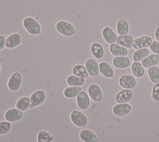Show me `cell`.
Returning a JSON list of instances; mask_svg holds the SVG:
<instances>
[{"instance_id":"obj_1","label":"cell","mask_w":159,"mask_h":142,"mask_svg":"<svg viewBox=\"0 0 159 142\" xmlns=\"http://www.w3.org/2000/svg\"><path fill=\"white\" fill-rule=\"evenodd\" d=\"M22 25L25 31L31 35H39L41 32L40 24L32 17L24 18L22 21Z\"/></svg>"},{"instance_id":"obj_2","label":"cell","mask_w":159,"mask_h":142,"mask_svg":"<svg viewBox=\"0 0 159 142\" xmlns=\"http://www.w3.org/2000/svg\"><path fill=\"white\" fill-rule=\"evenodd\" d=\"M56 29L60 34L70 37L72 36L75 33V29L74 26L70 22L65 21H59L56 23Z\"/></svg>"},{"instance_id":"obj_3","label":"cell","mask_w":159,"mask_h":142,"mask_svg":"<svg viewBox=\"0 0 159 142\" xmlns=\"http://www.w3.org/2000/svg\"><path fill=\"white\" fill-rule=\"evenodd\" d=\"M70 118L72 123L79 127H83L88 123L87 116L80 111L73 110L71 113Z\"/></svg>"},{"instance_id":"obj_4","label":"cell","mask_w":159,"mask_h":142,"mask_svg":"<svg viewBox=\"0 0 159 142\" xmlns=\"http://www.w3.org/2000/svg\"><path fill=\"white\" fill-rule=\"evenodd\" d=\"M22 83V75L19 72H14L13 73L8 82H7V87L11 91H16L17 90Z\"/></svg>"},{"instance_id":"obj_5","label":"cell","mask_w":159,"mask_h":142,"mask_svg":"<svg viewBox=\"0 0 159 142\" xmlns=\"http://www.w3.org/2000/svg\"><path fill=\"white\" fill-rule=\"evenodd\" d=\"M152 42V38L149 36H140L134 39L133 47L137 50L146 48L147 47L150 46Z\"/></svg>"},{"instance_id":"obj_6","label":"cell","mask_w":159,"mask_h":142,"mask_svg":"<svg viewBox=\"0 0 159 142\" xmlns=\"http://www.w3.org/2000/svg\"><path fill=\"white\" fill-rule=\"evenodd\" d=\"M88 93L91 99L96 102H99L102 98V93L101 88L96 83L90 84L88 88Z\"/></svg>"},{"instance_id":"obj_7","label":"cell","mask_w":159,"mask_h":142,"mask_svg":"<svg viewBox=\"0 0 159 142\" xmlns=\"http://www.w3.org/2000/svg\"><path fill=\"white\" fill-rule=\"evenodd\" d=\"M119 85L124 88L132 89L136 85V80L131 75H124L119 80Z\"/></svg>"},{"instance_id":"obj_8","label":"cell","mask_w":159,"mask_h":142,"mask_svg":"<svg viewBox=\"0 0 159 142\" xmlns=\"http://www.w3.org/2000/svg\"><path fill=\"white\" fill-rule=\"evenodd\" d=\"M22 37L19 33H12L6 39V47L9 49H13L20 44Z\"/></svg>"},{"instance_id":"obj_9","label":"cell","mask_w":159,"mask_h":142,"mask_svg":"<svg viewBox=\"0 0 159 142\" xmlns=\"http://www.w3.org/2000/svg\"><path fill=\"white\" fill-rule=\"evenodd\" d=\"M132 109L130 105L128 103H118L113 108V113L117 116H122L129 113Z\"/></svg>"},{"instance_id":"obj_10","label":"cell","mask_w":159,"mask_h":142,"mask_svg":"<svg viewBox=\"0 0 159 142\" xmlns=\"http://www.w3.org/2000/svg\"><path fill=\"white\" fill-rule=\"evenodd\" d=\"M102 36L104 40L108 44H114L117 42V34L109 26H106L103 28L102 31Z\"/></svg>"},{"instance_id":"obj_11","label":"cell","mask_w":159,"mask_h":142,"mask_svg":"<svg viewBox=\"0 0 159 142\" xmlns=\"http://www.w3.org/2000/svg\"><path fill=\"white\" fill-rule=\"evenodd\" d=\"M23 112L17 108H11L6 111L4 114L5 119L9 122L18 121L22 118Z\"/></svg>"},{"instance_id":"obj_12","label":"cell","mask_w":159,"mask_h":142,"mask_svg":"<svg viewBox=\"0 0 159 142\" xmlns=\"http://www.w3.org/2000/svg\"><path fill=\"white\" fill-rule=\"evenodd\" d=\"M85 67L89 75L92 77H96L99 73V64L93 59H88L85 62Z\"/></svg>"},{"instance_id":"obj_13","label":"cell","mask_w":159,"mask_h":142,"mask_svg":"<svg viewBox=\"0 0 159 142\" xmlns=\"http://www.w3.org/2000/svg\"><path fill=\"white\" fill-rule=\"evenodd\" d=\"M76 102L78 107L81 110H86L88 108L89 105V98L88 94L84 92L81 91L76 97Z\"/></svg>"},{"instance_id":"obj_14","label":"cell","mask_w":159,"mask_h":142,"mask_svg":"<svg viewBox=\"0 0 159 142\" xmlns=\"http://www.w3.org/2000/svg\"><path fill=\"white\" fill-rule=\"evenodd\" d=\"M30 98L33 106H39L45 101V93L42 90H37L32 94Z\"/></svg>"},{"instance_id":"obj_15","label":"cell","mask_w":159,"mask_h":142,"mask_svg":"<svg viewBox=\"0 0 159 142\" xmlns=\"http://www.w3.org/2000/svg\"><path fill=\"white\" fill-rule=\"evenodd\" d=\"M112 64L118 69H125L130 65V61L126 56H116L112 60Z\"/></svg>"},{"instance_id":"obj_16","label":"cell","mask_w":159,"mask_h":142,"mask_svg":"<svg viewBox=\"0 0 159 142\" xmlns=\"http://www.w3.org/2000/svg\"><path fill=\"white\" fill-rule=\"evenodd\" d=\"M132 96V92L130 89H124L116 95V100L119 103H125L130 100Z\"/></svg>"},{"instance_id":"obj_17","label":"cell","mask_w":159,"mask_h":142,"mask_svg":"<svg viewBox=\"0 0 159 142\" xmlns=\"http://www.w3.org/2000/svg\"><path fill=\"white\" fill-rule=\"evenodd\" d=\"M99 72L106 78H111L114 76V72L112 67L106 62H101L99 64Z\"/></svg>"},{"instance_id":"obj_18","label":"cell","mask_w":159,"mask_h":142,"mask_svg":"<svg viewBox=\"0 0 159 142\" xmlns=\"http://www.w3.org/2000/svg\"><path fill=\"white\" fill-rule=\"evenodd\" d=\"M111 53L115 56H126L128 54V49L118 44H111L109 46Z\"/></svg>"},{"instance_id":"obj_19","label":"cell","mask_w":159,"mask_h":142,"mask_svg":"<svg viewBox=\"0 0 159 142\" xmlns=\"http://www.w3.org/2000/svg\"><path fill=\"white\" fill-rule=\"evenodd\" d=\"M134 41V39L132 36L127 34L124 36H119L117 37V44L127 49H129L133 47Z\"/></svg>"},{"instance_id":"obj_20","label":"cell","mask_w":159,"mask_h":142,"mask_svg":"<svg viewBox=\"0 0 159 142\" xmlns=\"http://www.w3.org/2000/svg\"><path fill=\"white\" fill-rule=\"evenodd\" d=\"M116 29L117 33L120 36H124L128 34L129 31V26L127 20L124 18L120 19L117 22Z\"/></svg>"},{"instance_id":"obj_21","label":"cell","mask_w":159,"mask_h":142,"mask_svg":"<svg viewBox=\"0 0 159 142\" xmlns=\"http://www.w3.org/2000/svg\"><path fill=\"white\" fill-rule=\"evenodd\" d=\"M159 62V55L155 54H150L142 60L141 64L144 68H149L156 65Z\"/></svg>"},{"instance_id":"obj_22","label":"cell","mask_w":159,"mask_h":142,"mask_svg":"<svg viewBox=\"0 0 159 142\" xmlns=\"http://www.w3.org/2000/svg\"><path fill=\"white\" fill-rule=\"evenodd\" d=\"M80 137L84 142H96L97 136L94 133L89 130H83L80 133Z\"/></svg>"},{"instance_id":"obj_23","label":"cell","mask_w":159,"mask_h":142,"mask_svg":"<svg viewBox=\"0 0 159 142\" xmlns=\"http://www.w3.org/2000/svg\"><path fill=\"white\" fill-rule=\"evenodd\" d=\"M91 52L93 55L97 59H100L104 55V50L101 44L98 42H94L91 47Z\"/></svg>"},{"instance_id":"obj_24","label":"cell","mask_w":159,"mask_h":142,"mask_svg":"<svg viewBox=\"0 0 159 142\" xmlns=\"http://www.w3.org/2000/svg\"><path fill=\"white\" fill-rule=\"evenodd\" d=\"M131 70L134 76L138 78L142 77L145 74L144 67L140 62H134L131 65Z\"/></svg>"},{"instance_id":"obj_25","label":"cell","mask_w":159,"mask_h":142,"mask_svg":"<svg viewBox=\"0 0 159 142\" xmlns=\"http://www.w3.org/2000/svg\"><path fill=\"white\" fill-rule=\"evenodd\" d=\"M72 72L73 75L83 78H87L89 75L86 67L81 64L75 65L72 69Z\"/></svg>"},{"instance_id":"obj_26","label":"cell","mask_w":159,"mask_h":142,"mask_svg":"<svg viewBox=\"0 0 159 142\" xmlns=\"http://www.w3.org/2000/svg\"><path fill=\"white\" fill-rule=\"evenodd\" d=\"M81 92V87L70 86L66 87L63 91V95L65 97L68 98H72L77 97V95Z\"/></svg>"},{"instance_id":"obj_27","label":"cell","mask_w":159,"mask_h":142,"mask_svg":"<svg viewBox=\"0 0 159 142\" xmlns=\"http://www.w3.org/2000/svg\"><path fill=\"white\" fill-rule=\"evenodd\" d=\"M30 98L27 97H23L17 100L16 107L18 110L24 111L30 107Z\"/></svg>"},{"instance_id":"obj_28","label":"cell","mask_w":159,"mask_h":142,"mask_svg":"<svg viewBox=\"0 0 159 142\" xmlns=\"http://www.w3.org/2000/svg\"><path fill=\"white\" fill-rule=\"evenodd\" d=\"M85 82L84 78L77 77L75 75H69L66 78V82L70 86L81 87Z\"/></svg>"},{"instance_id":"obj_29","label":"cell","mask_w":159,"mask_h":142,"mask_svg":"<svg viewBox=\"0 0 159 142\" xmlns=\"http://www.w3.org/2000/svg\"><path fill=\"white\" fill-rule=\"evenodd\" d=\"M148 75L152 82L157 83L159 82V68L157 66L149 67L148 70Z\"/></svg>"},{"instance_id":"obj_30","label":"cell","mask_w":159,"mask_h":142,"mask_svg":"<svg viewBox=\"0 0 159 142\" xmlns=\"http://www.w3.org/2000/svg\"><path fill=\"white\" fill-rule=\"evenodd\" d=\"M149 55V50L147 48H143L137 50L134 55L133 59L135 62H140Z\"/></svg>"},{"instance_id":"obj_31","label":"cell","mask_w":159,"mask_h":142,"mask_svg":"<svg viewBox=\"0 0 159 142\" xmlns=\"http://www.w3.org/2000/svg\"><path fill=\"white\" fill-rule=\"evenodd\" d=\"M52 138L45 131H40L37 135V142H51Z\"/></svg>"},{"instance_id":"obj_32","label":"cell","mask_w":159,"mask_h":142,"mask_svg":"<svg viewBox=\"0 0 159 142\" xmlns=\"http://www.w3.org/2000/svg\"><path fill=\"white\" fill-rule=\"evenodd\" d=\"M11 129V123L7 121L0 122V135L7 133Z\"/></svg>"},{"instance_id":"obj_33","label":"cell","mask_w":159,"mask_h":142,"mask_svg":"<svg viewBox=\"0 0 159 142\" xmlns=\"http://www.w3.org/2000/svg\"><path fill=\"white\" fill-rule=\"evenodd\" d=\"M152 97L154 101L159 102V82L153 86L152 92Z\"/></svg>"},{"instance_id":"obj_34","label":"cell","mask_w":159,"mask_h":142,"mask_svg":"<svg viewBox=\"0 0 159 142\" xmlns=\"http://www.w3.org/2000/svg\"><path fill=\"white\" fill-rule=\"evenodd\" d=\"M150 47L151 50L154 52V54L159 55V42H158L157 40L152 42Z\"/></svg>"},{"instance_id":"obj_35","label":"cell","mask_w":159,"mask_h":142,"mask_svg":"<svg viewBox=\"0 0 159 142\" xmlns=\"http://www.w3.org/2000/svg\"><path fill=\"white\" fill-rule=\"evenodd\" d=\"M6 46V38L2 35H0V50Z\"/></svg>"},{"instance_id":"obj_36","label":"cell","mask_w":159,"mask_h":142,"mask_svg":"<svg viewBox=\"0 0 159 142\" xmlns=\"http://www.w3.org/2000/svg\"><path fill=\"white\" fill-rule=\"evenodd\" d=\"M155 37L158 42H159V27H158L155 31Z\"/></svg>"},{"instance_id":"obj_37","label":"cell","mask_w":159,"mask_h":142,"mask_svg":"<svg viewBox=\"0 0 159 142\" xmlns=\"http://www.w3.org/2000/svg\"><path fill=\"white\" fill-rule=\"evenodd\" d=\"M0 69H1V66H0Z\"/></svg>"}]
</instances>
